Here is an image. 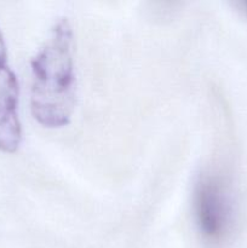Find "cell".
<instances>
[{
    "label": "cell",
    "mask_w": 247,
    "mask_h": 248,
    "mask_svg": "<svg viewBox=\"0 0 247 248\" xmlns=\"http://www.w3.org/2000/svg\"><path fill=\"white\" fill-rule=\"evenodd\" d=\"M18 80L7 63L6 45L0 31V150L14 153L22 140L18 116Z\"/></svg>",
    "instance_id": "obj_3"
},
{
    "label": "cell",
    "mask_w": 247,
    "mask_h": 248,
    "mask_svg": "<svg viewBox=\"0 0 247 248\" xmlns=\"http://www.w3.org/2000/svg\"><path fill=\"white\" fill-rule=\"evenodd\" d=\"M31 64V108L45 127H63L72 118L75 103L73 29L67 18H60Z\"/></svg>",
    "instance_id": "obj_1"
},
{
    "label": "cell",
    "mask_w": 247,
    "mask_h": 248,
    "mask_svg": "<svg viewBox=\"0 0 247 248\" xmlns=\"http://www.w3.org/2000/svg\"><path fill=\"white\" fill-rule=\"evenodd\" d=\"M194 212L201 234L208 240L223 239L232 224V198L218 173L202 172L194 188Z\"/></svg>",
    "instance_id": "obj_2"
},
{
    "label": "cell",
    "mask_w": 247,
    "mask_h": 248,
    "mask_svg": "<svg viewBox=\"0 0 247 248\" xmlns=\"http://www.w3.org/2000/svg\"><path fill=\"white\" fill-rule=\"evenodd\" d=\"M245 5H246V7H247V1H246V2H245Z\"/></svg>",
    "instance_id": "obj_4"
}]
</instances>
